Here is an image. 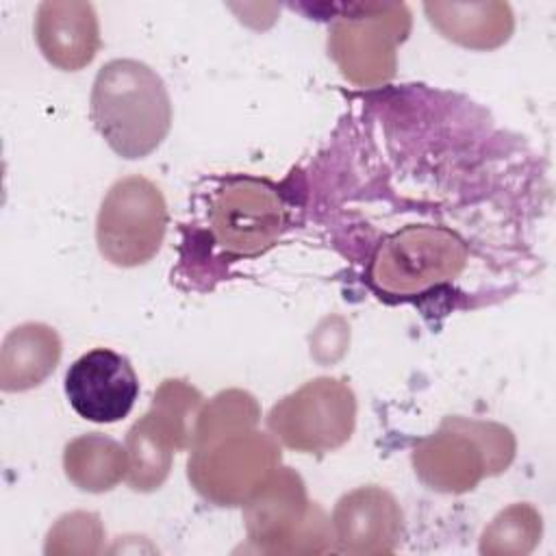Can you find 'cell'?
<instances>
[{"label":"cell","instance_id":"e0dca14e","mask_svg":"<svg viewBox=\"0 0 556 556\" xmlns=\"http://www.w3.org/2000/svg\"><path fill=\"white\" fill-rule=\"evenodd\" d=\"M258 415H261L258 404L248 391L228 389L217 393L206 406L200 408L191 450L222 434H230L243 428H254L258 421Z\"/></svg>","mask_w":556,"mask_h":556},{"label":"cell","instance_id":"ac0fdd59","mask_svg":"<svg viewBox=\"0 0 556 556\" xmlns=\"http://www.w3.org/2000/svg\"><path fill=\"white\" fill-rule=\"evenodd\" d=\"M541 536V515L530 504H513L482 532V554H528Z\"/></svg>","mask_w":556,"mask_h":556},{"label":"cell","instance_id":"4fadbf2b","mask_svg":"<svg viewBox=\"0 0 556 556\" xmlns=\"http://www.w3.org/2000/svg\"><path fill=\"white\" fill-rule=\"evenodd\" d=\"M35 39L48 63L78 72L100 50V26L93 4L83 0H46L37 7Z\"/></svg>","mask_w":556,"mask_h":556},{"label":"cell","instance_id":"5bb4252c","mask_svg":"<svg viewBox=\"0 0 556 556\" xmlns=\"http://www.w3.org/2000/svg\"><path fill=\"white\" fill-rule=\"evenodd\" d=\"M61 339L41 321L15 326L0 350V389L15 393L39 387L59 365Z\"/></svg>","mask_w":556,"mask_h":556},{"label":"cell","instance_id":"9a60e30c","mask_svg":"<svg viewBox=\"0 0 556 556\" xmlns=\"http://www.w3.org/2000/svg\"><path fill=\"white\" fill-rule=\"evenodd\" d=\"M424 11L445 39L473 50L506 43L515 28L506 2H426Z\"/></svg>","mask_w":556,"mask_h":556},{"label":"cell","instance_id":"ba28073f","mask_svg":"<svg viewBox=\"0 0 556 556\" xmlns=\"http://www.w3.org/2000/svg\"><path fill=\"white\" fill-rule=\"evenodd\" d=\"M410 28L404 4H354L332 22L328 52L356 85H380L395 74V46Z\"/></svg>","mask_w":556,"mask_h":556},{"label":"cell","instance_id":"9c48e42d","mask_svg":"<svg viewBox=\"0 0 556 556\" xmlns=\"http://www.w3.org/2000/svg\"><path fill=\"white\" fill-rule=\"evenodd\" d=\"M243 521L250 541L265 552H295V541L321 552L315 541L332 539L324 510L308 502L302 478L289 467H278L243 504Z\"/></svg>","mask_w":556,"mask_h":556},{"label":"cell","instance_id":"2e32d148","mask_svg":"<svg viewBox=\"0 0 556 556\" xmlns=\"http://www.w3.org/2000/svg\"><path fill=\"white\" fill-rule=\"evenodd\" d=\"M63 467L70 482L78 489L102 493L126 480L128 452L117 441L91 432L65 445Z\"/></svg>","mask_w":556,"mask_h":556},{"label":"cell","instance_id":"7a4b0ae2","mask_svg":"<svg viewBox=\"0 0 556 556\" xmlns=\"http://www.w3.org/2000/svg\"><path fill=\"white\" fill-rule=\"evenodd\" d=\"M513 452L515 441L504 426L447 417L434 434L417 443L413 465L430 489L463 493L484 476L502 471Z\"/></svg>","mask_w":556,"mask_h":556},{"label":"cell","instance_id":"5b68a950","mask_svg":"<svg viewBox=\"0 0 556 556\" xmlns=\"http://www.w3.org/2000/svg\"><path fill=\"white\" fill-rule=\"evenodd\" d=\"M163 191L143 176H126L106 191L98 219L100 254L117 267H139L156 256L167 230Z\"/></svg>","mask_w":556,"mask_h":556},{"label":"cell","instance_id":"52a82bcc","mask_svg":"<svg viewBox=\"0 0 556 556\" xmlns=\"http://www.w3.org/2000/svg\"><path fill=\"white\" fill-rule=\"evenodd\" d=\"M465 263L467 248L452 230L408 226L378 245L369 280L378 291L413 295L456 278Z\"/></svg>","mask_w":556,"mask_h":556},{"label":"cell","instance_id":"8992f818","mask_svg":"<svg viewBox=\"0 0 556 556\" xmlns=\"http://www.w3.org/2000/svg\"><path fill=\"white\" fill-rule=\"evenodd\" d=\"M356 426V397L341 378L321 376L276 402L267 415V428L282 445L324 454L350 441Z\"/></svg>","mask_w":556,"mask_h":556},{"label":"cell","instance_id":"8fae6325","mask_svg":"<svg viewBox=\"0 0 556 556\" xmlns=\"http://www.w3.org/2000/svg\"><path fill=\"white\" fill-rule=\"evenodd\" d=\"M65 395L83 419L113 424L135 406L139 380L126 356L109 348H93L70 365Z\"/></svg>","mask_w":556,"mask_h":556},{"label":"cell","instance_id":"30bf717a","mask_svg":"<svg viewBox=\"0 0 556 556\" xmlns=\"http://www.w3.org/2000/svg\"><path fill=\"white\" fill-rule=\"evenodd\" d=\"M287 226V206L278 189L261 178L237 176L217 189L211 204V232L230 256L267 252Z\"/></svg>","mask_w":556,"mask_h":556},{"label":"cell","instance_id":"6da1fadb","mask_svg":"<svg viewBox=\"0 0 556 556\" xmlns=\"http://www.w3.org/2000/svg\"><path fill=\"white\" fill-rule=\"evenodd\" d=\"M91 119L122 159L154 152L172 126V100L161 76L135 59L104 63L91 89Z\"/></svg>","mask_w":556,"mask_h":556},{"label":"cell","instance_id":"7c38bea8","mask_svg":"<svg viewBox=\"0 0 556 556\" xmlns=\"http://www.w3.org/2000/svg\"><path fill=\"white\" fill-rule=\"evenodd\" d=\"M402 526L395 497L376 484L345 493L337 502L330 521L337 547L348 554L393 552L402 539Z\"/></svg>","mask_w":556,"mask_h":556},{"label":"cell","instance_id":"277c9868","mask_svg":"<svg viewBox=\"0 0 556 556\" xmlns=\"http://www.w3.org/2000/svg\"><path fill=\"white\" fill-rule=\"evenodd\" d=\"M278 465L276 439L254 426L195 445L187 476L206 500L219 506H243L274 476Z\"/></svg>","mask_w":556,"mask_h":556},{"label":"cell","instance_id":"3957f363","mask_svg":"<svg viewBox=\"0 0 556 556\" xmlns=\"http://www.w3.org/2000/svg\"><path fill=\"white\" fill-rule=\"evenodd\" d=\"M200 408L202 395L185 380H165L156 389L150 410L126 437L130 489L154 491L165 482L174 452L193 445Z\"/></svg>","mask_w":556,"mask_h":556}]
</instances>
